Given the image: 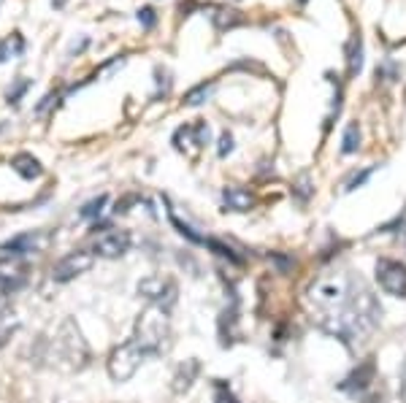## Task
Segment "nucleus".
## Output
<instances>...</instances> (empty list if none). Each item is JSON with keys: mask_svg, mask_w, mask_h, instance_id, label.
<instances>
[{"mask_svg": "<svg viewBox=\"0 0 406 403\" xmlns=\"http://www.w3.org/2000/svg\"><path fill=\"white\" fill-rule=\"evenodd\" d=\"M206 144H209V125H206V122L181 125L177 133H174V147H177V151H181V154L190 157V160H195Z\"/></svg>", "mask_w": 406, "mask_h": 403, "instance_id": "7", "label": "nucleus"}, {"mask_svg": "<svg viewBox=\"0 0 406 403\" xmlns=\"http://www.w3.org/2000/svg\"><path fill=\"white\" fill-rule=\"evenodd\" d=\"M222 203H225V208H230V211H250V208H254V195L250 190H244V187L228 184L222 190Z\"/></svg>", "mask_w": 406, "mask_h": 403, "instance_id": "13", "label": "nucleus"}, {"mask_svg": "<svg viewBox=\"0 0 406 403\" xmlns=\"http://www.w3.org/2000/svg\"><path fill=\"white\" fill-rule=\"evenodd\" d=\"M11 168H14L22 179H27V181H33V179H38L44 174V165L38 163V157H33V154H27V151L17 154V157L11 160Z\"/></svg>", "mask_w": 406, "mask_h": 403, "instance_id": "15", "label": "nucleus"}, {"mask_svg": "<svg viewBox=\"0 0 406 403\" xmlns=\"http://www.w3.org/2000/svg\"><path fill=\"white\" fill-rule=\"evenodd\" d=\"M27 87H30V81H19V84H17V90L6 95V101H8V103H17L19 98H22V92H25Z\"/></svg>", "mask_w": 406, "mask_h": 403, "instance_id": "26", "label": "nucleus"}, {"mask_svg": "<svg viewBox=\"0 0 406 403\" xmlns=\"http://www.w3.org/2000/svg\"><path fill=\"white\" fill-rule=\"evenodd\" d=\"M19 330V317L14 309H0V349L11 341V336Z\"/></svg>", "mask_w": 406, "mask_h": 403, "instance_id": "16", "label": "nucleus"}, {"mask_svg": "<svg viewBox=\"0 0 406 403\" xmlns=\"http://www.w3.org/2000/svg\"><path fill=\"white\" fill-rule=\"evenodd\" d=\"M106 203H108V195H98V198H92L90 203H84L79 214H81L84 220H95V217H101V211H103Z\"/></svg>", "mask_w": 406, "mask_h": 403, "instance_id": "21", "label": "nucleus"}, {"mask_svg": "<svg viewBox=\"0 0 406 403\" xmlns=\"http://www.w3.org/2000/svg\"><path fill=\"white\" fill-rule=\"evenodd\" d=\"M198 371H201V363L198 360H184L177 368V374H174V384H171L174 393H187L193 387V381L198 379Z\"/></svg>", "mask_w": 406, "mask_h": 403, "instance_id": "14", "label": "nucleus"}, {"mask_svg": "<svg viewBox=\"0 0 406 403\" xmlns=\"http://www.w3.org/2000/svg\"><path fill=\"white\" fill-rule=\"evenodd\" d=\"M211 92H214V81H203L198 87H193L187 95H184V106H201L211 98Z\"/></svg>", "mask_w": 406, "mask_h": 403, "instance_id": "18", "label": "nucleus"}, {"mask_svg": "<svg viewBox=\"0 0 406 403\" xmlns=\"http://www.w3.org/2000/svg\"><path fill=\"white\" fill-rule=\"evenodd\" d=\"M214 22H217V27H220V30H225V27H236V25H241L244 19L238 17V11H225V8H222V11H220V14L214 17Z\"/></svg>", "mask_w": 406, "mask_h": 403, "instance_id": "22", "label": "nucleus"}, {"mask_svg": "<svg viewBox=\"0 0 406 403\" xmlns=\"http://www.w3.org/2000/svg\"><path fill=\"white\" fill-rule=\"evenodd\" d=\"M25 49V41H22V35H11V38H6V41H0V63H6V60H11V57H17V54H22Z\"/></svg>", "mask_w": 406, "mask_h": 403, "instance_id": "19", "label": "nucleus"}, {"mask_svg": "<svg viewBox=\"0 0 406 403\" xmlns=\"http://www.w3.org/2000/svg\"><path fill=\"white\" fill-rule=\"evenodd\" d=\"M49 247V233L44 230H30V233H22V236H14L11 241H6L0 247V252L17 254V257H25V254H38Z\"/></svg>", "mask_w": 406, "mask_h": 403, "instance_id": "11", "label": "nucleus"}, {"mask_svg": "<svg viewBox=\"0 0 406 403\" xmlns=\"http://www.w3.org/2000/svg\"><path fill=\"white\" fill-rule=\"evenodd\" d=\"M171 338V320H168V309L163 306H149L138 314L136 330H133V341L144 349L147 357L160 354L168 347Z\"/></svg>", "mask_w": 406, "mask_h": 403, "instance_id": "1", "label": "nucleus"}, {"mask_svg": "<svg viewBox=\"0 0 406 403\" xmlns=\"http://www.w3.org/2000/svg\"><path fill=\"white\" fill-rule=\"evenodd\" d=\"M377 281L393 298H406V265L401 260L382 257L377 260Z\"/></svg>", "mask_w": 406, "mask_h": 403, "instance_id": "6", "label": "nucleus"}, {"mask_svg": "<svg viewBox=\"0 0 406 403\" xmlns=\"http://www.w3.org/2000/svg\"><path fill=\"white\" fill-rule=\"evenodd\" d=\"M49 360H54L57 365L74 371V368H84L87 360H90V347L87 341L81 338V330L76 328L74 320H65L60 330H57V338L51 341V352Z\"/></svg>", "mask_w": 406, "mask_h": 403, "instance_id": "2", "label": "nucleus"}, {"mask_svg": "<svg viewBox=\"0 0 406 403\" xmlns=\"http://www.w3.org/2000/svg\"><path fill=\"white\" fill-rule=\"evenodd\" d=\"M401 395H404V401H406V365H404V384H401Z\"/></svg>", "mask_w": 406, "mask_h": 403, "instance_id": "29", "label": "nucleus"}, {"mask_svg": "<svg viewBox=\"0 0 406 403\" xmlns=\"http://www.w3.org/2000/svg\"><path fill=\"white\" fill-rule=\"evenodd\" d=\"M138 295H144L152 306H163V309H171L177 301V284L171 279L163 277H149L138 284Z\"/></svg>", "mask_w": 406, "mask_h": 403, "instance_id": "8", "label": "nucleus"}, {"mask_svg": "<svg viewBox=\"0 0 406 403\" xmlns=\"http://www.w3.org/2000/svg\"><path fill=\"white\" fill-rule=\"evenodd\" d=\"M138 22H141L144 27H152L154 22H157V17H154L152 8H141V11H138Z\"/></svg>", "mask_w": 406, "mask_h": 403, "instance_id": "25", "label": "nucleus"}, {"mask_svg": "<svg viewBox=\"0 0 406 403\" xmlns=\"http://www.w3.org/2000/svg\"><path fill=\"white\" fill-rule=\"evenodd\" d=\"M371 174H374V168H366V171H360V174H355V176L350 179L347 184H344V190H347V192H350V190H357L360 184H366V181H368V176H371Z\"/></svg>", "mask_w": 406, "mask_h": 403, "instance_id": "23", "label": "nucleus"}, {"mask_svg": "<svg viewBox=\"0 0 406 403\" xmlns=\"http://www.w3.org/2000/svg\"><path fill=\"white\" fill-rule=\"evenodd\" d=\"M144 360H147L144 349L130 338V341H125V344L114 347L111 354H108V360H106L108 377L114 379V381H130V379L136 377V371L141 368Z\"/></svg>", "mask_w": 406, "mask_h": 403, "instance_id": "4", "label": "nucleus"}, {"mask_svg": "<svg viewBox=\"0 0 406 403\" xmlns=\"http://www.w3.org/2000/svg\"><path fill=\"white\" fill-rule=\"evenodd\" d=\"M130 249V233L127 230H103L101 236H95V244H92V252L106 260H114V257H122Z\"/></svg>", "mask_w": 406, "mask_h": 403, "instance_id": "10", "label": "nucleus"}, {"mask_svg": "<svg viewBox=\"0 0 406 403\" xmlns=\"http://www.w3.org/2000/svg\"><path fill=\"white\" fill-rule=\"evenodd\" d=\"M230 151H233V135H230L228 130H225V133L220 135V147H217V154H220V157H228Z\"/></svg>", "mask_w": 406, "mask_h": 403, "instance_id": "24", "label": "nucleus"}, {"mask_svg": "<svg viewBox=\"0 0 406 403\" xmlns=\"http://www.w3.org/2000/svg\"><path fill=\"white\" fill-rule=\"evenodd\" d=\"M92 265H95V252H92V249H74V252H68L65 257H60V260L54 263L51 279L60 281V284H65V281H71V279L87 274Z\"/></svg>", "mask_w": 406, "mask_h": 403, "instance_id": "5", "label": "nucleus"}, {"mask_svg": "<svg viewBox=\"0 0 406 403\" xmlns=\"http://www.w3.org/2000/svg\"><path fill=\"white\" fill-rule=\"evenodd\" d=\"M352 284H355V279H350L347 274L320 277L309 290V301L314 306V311H330V309L344 306L352 295Z\"/></svg>", "mask_w": 406, "mask_h": 403, "instance_id": "3", "label": "nucleus"}, {"mask_svg": "<svg viewBox=\"0 0 406 403\" xmlns=\"http://www.w3.org/2000/svg\"><path fill=\"white\" fill-rule=\"evenodd\" d=\"M217 403H238V401L230 395V390L225 384H220V387H217Z\"/></svg>", "mask_w": 406, "mask_h": 403, "instance_id": "27", "label": "nucleus"}, {"mask_svg": "<svg viewBox=\"0 0 406 403\" xmlns=\"http://www.w3.org/2000/svg\"><path fill=\"white\" fill-rule=\"evenodd\" d=\"M27 281V263L25 257H0V295L17 293Z\"/></svg>", "mask_w": 406, "mask_h": 403, "instance_id": "9", "label": "nucleus"}, {"mask_svg": "<svg viewBox=\"0 0 406 403\" xmlns=\"http://www.w3.org/2000/svg\"><path fill=\"white\" fill-rule=\"evenodd\" d=\"M363 68V44H360V35H355L347 47V71L350 76H357Z\"/></svg>", "mask_w": 406, "mask_h": 403, "instance_id": "17", "label": "nucleus"}, {"mask_svg": "<svg viewBox=\"0 0 406 403\" xmlns=\"http://www.w3.org/2000/svg\"><path fill=\"white\" fill-rule=\"evenodd\" d=\"M295 192H298L301 198H309V176L298 179V184H295Z\"/></svg>", "mask_w": 406, "mask_h": 403, "instance_id": "28", "label": "nucleus"}, {"mask_svg": "<svg viewBox=\"0 0 406 403\" xmlns=\"http://www.w3.org/2000/svg\"><path fill=\"white\" fill-rule=\"evenodd\" d=\"M377 381V368H374V360H366L363 365H357L350 377L341 381V390L352 393L355 398H368V387Z\"/></svg>", "mask_w": 406, "mask_h": 403, "instance_id": "12", "label": "nucleus"}, {"mask_svg": "<svg viewBox=\"0 0 406 403\" xmlns=\"http://www.w3.org/2000/svg\"><path fill=\"white\" fill-rule=\"evenodd\" d=\"M357 147H360V127H357V122H352V125H347V130H344L341 151L344 154H352V151H357Z\"/></svg>", "mask_w": 406, "mask_h": 403, "instance_id": "20", "label": "nucleus"}]
</instances>
